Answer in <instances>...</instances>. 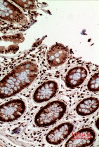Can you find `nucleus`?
<instances>
[{
  "mask_svg": "<svg viewBox=\"0 0 99 147\" xmlns=\"http://www.w3.org/2000/svg\"><path fill=\"white\" fill-rule=\"evenodd\" d=\"M41 65L35 59L19 62L0 80V99L13 97L34 82L41 71Z\"/></svg>",
  "mask_w": 99,
  "mask_h": 147,
  "instance_id": "f257e3e1",
  "label": "nucleus"
},
{
  "mask_svg": "<svg viewBox=\"0 0 99 147\" xmlns=\"http://www.w3.org/2000/svg\"><path fill=\"white\" fill-rule=\"evenodd\" d=\"M67 105L63 100H54L49 102L35 114L34 124L40 128L48 127L56 124L66 113Z\"/></svg>",
  "mask_w": 99,
  "mask_h": 147,
  "instance_id": "f03ea898",
  "label": "nucleus"
},
{
  "mask_svg": "<svg viewBox=\"0 0 99 147\" xmlns=\"http://www.w3.org/2000/svg\"><path fill=\"white\" fill-rule=\"evenodd\" d=\"M27 102L21 98H14L0 105V122L10 123L21 118L27 112Z\"/></svg>",
  "mask_w": 99,
  "mask_h": 147,
  "instance_id": "7ed1b4c3",
  "label": "nucleus"
},
{
  "mask_svg": "<svg viewBox=\"0 0 99 147\" xmlns=\"http://www.w3.org/2000/svg\"><path fill=\"white\" fill-rule=\"evenodd\" d=\"M0 19L20 25H25L29 21L23 10L7 1H0Z\"/></svg>",
  "mask_w": 99,
  "mask_h": 147,
  "instance_id": "20e7f679",
  "label": "nucleus"
},
{
  "mask_svg": "<svg viewBox=\"0 0 99 147\" xmlns=\"http://www.w3.org/2000/svg\"><path fill=\"white\" fill-rule=\"evenodd\" d=\"M59 82L54 79H50L42 82L35 89L32 99L35 104H41L48 102L58 93Z\"/></svg>",
  "mask_w": 99,
  "mask_h": 147,
  "instance_id": "39448f33",
  "label": "nucleus"
},
{
  "mask_svg": "<svg viewBox=\"0 0 99 147\" xmlns=\"http://www.w3.org/2000/svg\"><path fill=\"white\" fill-rule=\"evenodd\" d=\"M74 129V125L70 122H64L46 134L45 140L51 145H58L68 139Z\"/></svg>",
  "mask_w": 99,
  "mask_h": 147,
  "instance_id": "423d86ee",
  "label": "nucleus"
},
{
  "mask_svg": "<svg viewBox=\"0 0 99 147\" xmlns=\"http://www.w3.org/2000/svg\"><path fill=\"white\" fill-rule=\"evenodd\" d=\"M89 75V71L84 65L72 67L66 72L64 83L68 88L74 89L82 85Z\"/></svg>",
  "mask_w": 99,
  "mask_h": 147,
  "instance_id": "0eeeda50",
  "label": "nucleus"
},
{
  "mask_svg": "<svg viewBox=\"0 0 99 147\" xmlns=\"http://www.w3.org/2000/svg\"><path fill=\"white\" fill-rule=\"evenodd\" d=\"M70 57V51L61 44L56 43L48 49L46 54L47 64L52 68L60 67L66 63Z\"/></svg>",
  "mask_w": 99,
  "mask_h": 147,
  "instance_id": "6e6552de",
  "label": "nucleus"
},
{
  "mask_svg": "<svg viewBox=\"0 0 99 147\" xmlns=\"http://www.w3.org/2000/svg\"><path fill=\"white\" fill-rule=\"evenodd\" d=\"M96 134L94 129L90 127L83 128L73 134L68 141L66 147H88L94 143Z\"/></svg>",
  "mask_w": 99,
  "mask_h": 147,
  "instance_id": "1a4fd4ad",
  "label": "nucleus"
},
{
  "mask_svg": "<svg viewBox=\"0 0 99 147\" xmlns=\"http://www.w3.org/2000/svg\"><path fill=\"white\" fill-rule=\"evenodd\" d=\"M25 37L21 34L0 36V54H15L20 49Z\"/></svg>",
  "mask_w": 99,
  "mask_h": 147,
  "instance_id": "9d476101",
  "label": "nucleus"
},
{
  "mask_svg": "<svg viewBox=\"0 0 99 147\" xmlns=\"http://www.w3.org/2000/svg\"><path fill=\"white\" fill-rule=\"evenodd\" d=\"M99 108V99L89 97L83 99L76 105L75 112L80 116H88L94 113Z\"/></svg>",
  "mask_w": 99,
  "mask_h": 147,
  "instance_id": "9b49d317",
  "label": "nucleus"
},
{
  "mask_svg": "<svg viewBox=\"0 0 99 147\" xmlns=\"http://www.w3.org/2000/svg\"><path fill=\"white\" fill-rule=\"evenodd\" d=\"M87 88L91 92L99 91V73H96L89 79L87 84Z\"/></svg>",
  "mask_w": 99,
  "mask_h": 147,
  "instance_id": "f8f14e48",
  "label": "nucleus"
},
{
  "mask_svg": "<svg viewBox=\"0 0 99 147\" xmlns=\"http://www.w3.org/2000/svg\"><path fill=\"white\" fill-rule=\"evenodd\" d=\"M12 2H14L16 3V5L22 9L33 10L34 9L36 8V6L34 1H12Z\"/></svg>",
  "mask_w": 99,
  "mask_h": 147,
  "instance_id": "ddd939ff",
  "label": "nucleus"
}]
</instances>
